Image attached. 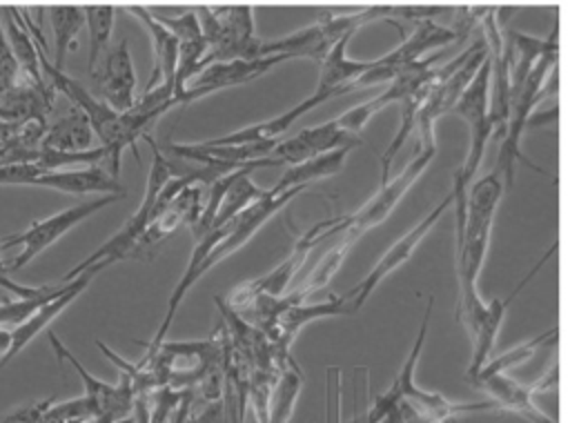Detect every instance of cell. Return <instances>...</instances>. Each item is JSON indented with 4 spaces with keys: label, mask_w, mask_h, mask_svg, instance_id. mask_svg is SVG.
<instances>
[{
    "label": "cell",
    "mask_w": 570,
    "mask_h": 423,
    "mask_svg": "<svg viewBox=\"0 0 570 423\" xmlns=\"http://www.w3.org/2000/svg\"><path fill=\"white\" fill-rule=\"evenodd\" d=\"M505 187L499 174L490 171L483 178L474 180L468 191L465 207V227L459 243H454V267H456V303L454 314L456 321L472 336L483 318L485 303L479 296L476 278L483 267L494 214Z\"/></svg>",
    "instance_id": "cell-1"
},
{
    "label": "cell",
    "mask_w": 570,
    "mask_h": 423,
    "mask_svg": "<svg viewBox=\"0 0 570 423\" xmlns=\"http://www.w3.org/2000/svg\"><path fill=\"white\" fill-rule=\"evenodd\" d=\"M432 307H434V296H428L425 312L414 338V345L401 365L399 374L394 376L392 385L379 394L370 407H367V421L379 423L383 416H387L392 410L401 407V414L405 423H452L461 414H474V412H497L494 401H472V403H456L445 399L439 392H430L416 385L414 372L423 352V343L428 336L430 318H432Z\"/></svg>",
    "instance_id": "cell-2"
},
{
    "label": "cell",
    "mask_w": 570,
    "mask_h": 423,
    "mask_svg": "<svg viewBox=\"0 0 570 423\" xmlns=\"http://www.w3.org/2000/svg\"><path fill=\"white\" fill-rule=\"evenodd\" d=\"M22 9V7H20ZM22 18L38 45L40 51V67L42 73L47 78V82L56 89V94H62L71 107H76L78 111H82L87 116V120L94 127V134L100 138V147L107 149V160H109V174L114 178H118L120 171V160H122V151L125 149H136V136L129 131V127L125 125L122 114L114 111L105 100H98L94 94H89L76 78L67 76L65 71L56 69L53 62H49L47 53H45V42H42V33H40V24H36L29 13L22 9Z\"/></svg>",
    "instance_id": "cell-3"
},
{
    "label": "cell",
    "mask_w": 570,
    "mask_h": 423,
    "mask_svg": "<svg viewBox=\"0 0 570 423\" xmlns=\"http://www.w3.org/2000/svg\"><path fill=\"white\" fill-rule=\"evenodd\" d=\"M254 169H258V167H245V169H240V171L234 176V180H232V185H229V189H227V194H225V198H223V205H220V209H218V216H216L214 225L209 227V232H205L203 236L196 238L194 252H191V256H189V260H187V267H185L183 276L178 278V283H176V287H174V292H171V296H169L167 312H165V316H163V321H160V325H158V329H156V336H154L149 343H145L147 347H158L160 343L167 341L169 325H171L176 312L180 309V303H183V298L187 296V292H189V289L196 285V281L203 276V265H205V260L209 258L212 249L225 238V234L229 232L234 218H236L245 207H249L254 200H258V198L265 194V189H261V187L254 185V180H252V171H254Z\"/></svg>",
    "instance_id": "cell-4"
},
{
    "label": "cell",
    "mask_w": 570,
    "mask_h": 423,
    "mask_svg": "<svg viewBox=\"0 0 570 423\" xmlns=\"http://www.w3.org/2000/svg\"><path fill=\"white\" fill-rule=\"evenodd\" d=\"M151 147V167L147 174V183H145V191L140 198L138 209L127 218V223L107 240L102 243L96 252H91L82 263H78L76 267H71L67 272V276L60 283H67L71 278H76L82 269L100 265L102 269L109 267L116 260H125L131 258L134 247L138 245V240L145 236V232L149 229V225L154 223V214H156V200L160 189L167 185V180L174 176V163L165 156V151H160V147L147 136L145 138Z\"/></svg>",
    "instance_id": "cell-5"
},
{
    "label": "cell",
    "mask_w": 570,
    "mask_h": 423,
    "mask_svg": "<svg viewBox=\"0 0 570 423\" xmlns=\"http://www.w3.org/2000/svg\"><path fill=\"white\" fill-rule=\"evenodd\" d=\"M194 11L207 42L200 71L216 62L261 58L263 40L256 33L249 4H198Z\"/></svg>",
    "instance_id": "cell-6"
},
{
    "label": "cell",
    "mask_w": 570,
    "mask_h": 423,
    "mask_svg": "<svg viewBox=\"0 0 570 423\" xmlns=\"http://www.w3.org/2000/svg\"><path fill=\"white\" fill-rule=\"evenodd\" d=\"M557 60H559V49L548 51L530 71V76L525 78V82L519 89H512V105H510V118H508V129L505 136L501 138L499 145V156H497V165H494V174L501 176L505 191L512 189L514 185V167L517 163H523L530 169H537L539 174H543V169L539 165H534L530 158L523 156L521 151V140L523 134L528 129V122L532 118V111L537 109V105L550 96V87H548V76L557 71Z\"/></svg>",
    "instance_id": "cell-7"
},
{
    "label": "cell",
    "mask_w": 570,
    "mask_h": 423,
    "mask_svg": "<svg viewBox=\"0 0 570 423\" xmlns=\"http://www.w3.org/2000/svg\"><path fill=\"white\" fill-rule=\"evenodd\" d=\"M434 154H436V147H416V154L412 156V160L405 165V169L399 176H394L385 185H381L379 191H374V196L363 207H358L354 214L338 216V220L334 225V238H341V240L354 245L367 229L383 223L392 214V209L399 205V200L405 196V191H410V187L419 180V176L432 163Z\"/></svg>",
    "instance_id": "cell-8"
},
{
    "label": "cell",
    "mask_w": 570,
    "mask_h": 423,
    "mask_svg": "<svg viewBox=\"0 0 570 423\" xmlns=\"http://www.w3.org/2000/svg\"><path fill=\"white\" fill-rule=\"evenodd\" d=\"M465 36L468 33H463L461 29L443 27V24H436L434 20L414 22L410 36H403V42L396 49H392L390 53L372 60L370 69L358 78L356 87H372V85H381V82H392L394 76L403 67L423 60L430 49L445 47L454 40H463Z\"/></svg>",
    "instance_id": "cell-9"
},
{
    "label": "cell",
    "mask_w": 570,
    "mask_h": 423,
    "mask_svg": "<svg viewBox=\"0 0 570 423\" xmlns=\"http://www.w3.org/2000/svg\"><path fill=\"white\" fill-rule=\"evenodd\" d=\"M131 16H136L149 38H151V51H154V71L145 85L142 96L138 98L145 107L163 109L171 105L174 89H176V69H178V40L176 36L149 11L145 4H129L127 7Z\"/></svg>",
    "instance_id": "cell-10"
},
{
    "label": "cell",
    "mask_w": 570,
    "mask_h": 423,
    "mask_svg": "<svg viewBox=\"0 0 570 423\" xmlns=\"http://www.w3.org/2000/svg\"><path fill=\"white\" fill-rule=\"evenodd\" d=\"M125 194H107V196H98L85 203H78L73 207H67L53 216H47L42 220L31 223L27 229L11 234L9 247L11 245H20V254L13 258V265L9 267V272H18L22 269L27 263H31L38 254H42L47 247H51L60 236H65L71 227H76L78 223H82L85 218H89L91 214L100 212L102 207L116 203L118 198H122Z\"/></svg>",
    "instance_id": "cell-11"
},
{
    "label": "cell",
    "mask_w": 570,
    "mask_h": 423,
    "mask_svg": "<svg viewBox=\"0 0 570 423\" xmlns=\"http://www.w3.org/2000/svg\"><path fill=\"white\" fill-rule=\"evenodd\" d=\"M450 205H454L452 191H450L434 209H430L414 227H410V229L374 263V267L367 272V276H365L363 281H358L350 292L343 294L350 314H356V312L365 305V301L370 298V294L376 289V285H379L385 276H390L394 269H399V267L414 254V249H416V247L421 245V240L434 229V225L441 220V216L445 214V209H448Z\"/></svg>",
    "instance_id": "cell-12"
},
{
    "label": "cell",
    "mask_w": 570,
    "mask_h": 423,
    "mask_svg": "<svg viewBox=\"0 0 570 423\" xmlns=\"http://www.w3.org/2000/svg\"><path fill=\"white\" fill-rule=\"evenodd\" d=\"M47 338H49V345H51L53 354H56L60 361H67V363L76 370V374L80 376L82 387H85L82 394L96 405V410L100 412V416H102L105 423H120V421H125V419H131L134 405H136V390L131 387L129 378L120 376L118 385L107 383V381L94 376V374L69 352V347L58 338V334L49 332Z\"/></svg>",
    "instance_id": "cell-13"
},
{
    "label": "cell",
    "mask_w": 570,
    "mask_h": 423,
    "mask_svg": "<svg viewBox=\"0 0 570 423\" xmlns=\"http://www.w3.org/2000/svg\"><path fill=\"white\" fill-rule=\"evenodd\" d=\"M361 142H363L361 136L345 131L334 118L323 125L307 127L292 138L278 140V145L272 151V158H276L278 163H287L292 167V165H301L305 160H312L316 156H323V154H330V151H336L343 147L354 149Z\"/></svg>",
    "instance_id": "cell-14"
},
{
    "label": "cell",
    "mask_w": 570,
    "mask_h": 423,
    "mask_svg": "<svg viewBox=\"0 0 570 423\" xmlns=\"http://www.w3.org/2000/svg\"><path fill=\"white\" fill-rule=\"evenodd\" d=\"M98 272H102L100 265H94V267L82 269L76 278L62 283V287L58 289V294L51 296L45 305H40L22 325H18L16 329H9V350H7V354L2 356L0 367H2L4 363H9V361H11L27 343H31L40 332H45V329L51 325V321H53L58 314H62V312L89 287L91 278H94Z\"/></svg>",
    "instance_id": "cell-15"
},
{
    "label": "cell",
    "mask_w": 570,
    "mask_h": 423,
    "mask_svg": "<svg viewBox=\"0 0 570 423\" xmlns=\"http://www.w3.org/2000/svg\"><path fill=\"white\" fill-rule=\"evenodd\" d=\"M554 252H557V240L552 243V247L546 249V254L537 260V265L519 281V285L508 296L492 298L490 303H485L483 318L479 321L476 332L470 336V341H472V356H470V365H468V372H465V381L476 376V372L490 361V354L494 350V343H497V336H499V329H501V323H503V316H505L508 307L521 294V289L541 272V267L554 256Z\"/></svg>",
    "instance_id": "cell-16"
},
{
    "label": "cell",
    "mask_w": 570,
    "mask_h": 423,
    "mask_svg": "<svg viewBox=\"0 0 570 423\" xmlns=\"http://www.w3.org/2000/svg\"><path fill=\"white\" fill-rule=\"evenodd\" d=\"M94 78L100 85L105 102L114 111L127 114L136 105V73L127 38H122L116 47L107 49Z\"/></svg>",
    "instance_id": "cell-17"
},
{
    "label": "cell",
    "mask_w": 570,
    "mask_h": 423,
    "mask_svg": "<svg viewBox=\"0 0 570 423\" xmlns=\"http://www.w3.org/2000/svg\"><path fill=\"white\" fill-rule=\"evenodd\" d=\"M285 56H265L256 60H232V62H216L209 65L205 71H200L187 89L198 91L203 98L212 96L220 89L236 87V85H247L256 80L258 76L267 73L272 67L285 62Z\"/></svg>",
    "instance_id": "cell-18"
},
{
    "label": "cell",
    "mask_w": 570,
    "mask_h": 423,
    "mask_svg": "<svg viewBox=\"0 0 570 423\" xmlns=\"http://www.w3.org/2000/svg\"><path fill=\"white\" fill-rule=\"evenodd\" d=\"M474 387L483 390L490 396V401H494L497 410H508L525 419L528 423H554V419H550L546 412H541L534 405V399H532L537 394L534 381L519 383L508 374H494L479 381Z\"/></svg>",
    "instance_id": "cell-19"
},
{
    "label": "cell",
    "mask_w": 570,
    "mask_h": 423,
    "mask_svg": "<svg viewBox=\"0 0 570 423\" xmlns=\"http://www.w3.org/2000/svg\"><path fill=\"white\" fill-rule=\"evenodd\" d=\"M334 98L332 94L327 91H318L314 89L305 100L296 102L294 107H289L287 111L278 114L276 118H269V120H263V122H256V125H249V127H243L238 131H232L223 138H218L220 142H234V145H247V142H278L283 140L281 136L294 125V120H298L301 116H305L307 111H312L314 107H318L321 102Z\"/></svg>",
    "instance_id": "cell-20"
},
{
    "label": "cell",
    "mask_w": 570,
    "mask_h": 423,
    "mask_svg": "<svg viewBox=\"0 0 570 423\" xmlns=\"http://www.w3.org/2000/svg\"><path fill=\"white\" fill-rule=\"evenodd\" d=\"M0 22L4 27L7 40L11 45V51H13V58L20 67V71L38 85H49L45 73H42V67H40L38 45H36L31 31H29L24 18H22V9L13 7V4H9V7L2 4L0 7Z\"/></svg>",
    "instance_id": "cell-21"
},
{
    "label": "cell",
    "mask_w": 570,
    "mask_h": 423,
    "mask_svg": "<svg viewBox=\"0 0 570 423\" xmlns=\"http://www.w3.org/2000/svg\"><path fill=\"white\" fill-rule=\"evenodd\" d=\"M38 187H47L53 191H67V194H125L118 178H114L109 171L100 169L98 165L89 167H71V169H56L47 171Z\"/></svg>",
    "instance_id": "cell-22"
},
{
    "label": "cell",
    "mask_w": 570,
    "mask_h": 423,
    "mask_svg": "<svg viewBox=\"0 0 570 423\" xmlns=\"http://www.w3.org/2000/svg\"><path fill=\"white\" fill-rule=\"evenodd\" d=\"M350 38H343L327 56L325 60L318 65V82L316 89L318 91H327L334 98L343 96L352 89H356L358 78L370 69L372 60H352L347 58L345 49H347Z\"/></svg>",
    "instance_id": "cell-23"
},
{
    "label": "cell",
    "mask_w": 570,
    "mask_h": 423,
    "mask_svg": "<svg viewBox=\"0 0 570 423\" xmlns=\"http://www.w3.org/2000/svg\"><path fill=\"white\" fill-rule=\"evenodd\" d=\"M503 38H505V47L510 49V56H512V89H519L525 82V78L534 69V65L548 51L559 49L557 27L548 38H534V36H528L517 29H505Z\"/></svg>",
    "instance_id": "cell-24"
},
{
    "label": "cell",
    "mask_w": 570,
    "mask_h": 423,
    "mask_svg": "<svg viewBox=\"0 0 570 423\" xmlns=\"http://www.w3.org/2000/svg\"><path fill=\"white\" fill-rule=\"evenodd\" d=\"M94 140V127L87 120L82 111L71 107L62 118L53 120L47 125L45 138H42V149L49 151H62V154H80L89 151Z\"/></svg>",
    "instance_id": "cell-25"
},
{
    "label": "cell",
    "mask_w": 570,
    "mask_h": 423,
    "mask_svg": "<svg viewBox=\"0 0 570 423\" xmlns=\"http://www.w3.org/2000/svg\"><path fill=\"white\" fill-rule=\"evenodd\" d=\"M53 29V67L65 71V60L71 49H78V33L85 24L82 4H47Z\"/></svg>",
    "instance_id": "cell-26"
},
{
    "label": "cell",
    "mask_w": 570,
    "mask_h": 423,
    "mask_svg": "<svg viewBox=\"0 0 570 423\" xmlns=\"http://www.w3.org/2000/svg\"><path fill=\"white\" fill-rule=\"evenodd\" d=\"M347 154H350V147H343V149L316 156L312 160H305L301 165H292V167L285 169V174L278 178V183H274L272 191L281 194V191H287L292 187H309L314 180L334 176V174L341 171Z\"/></svg>",
    "instance_id": "cell-27"
},
{
    "label": "cell",
    "mask_w": 570,
    "mask_h": 423,
    "mask_svg": "<svg viewBox=\"0 0 570 423\" xmlns=\"http://www.w3.org/2000/svg\"><path fill=\"white\" fill-rule=\"evenodd\" d=\"M557 341H559V327L554 325V327L546 329L543 334H537L534 338H528V341H523V343H519V345H514V347L501 352L499 356L490 358V361L476 372V376H472L468 383H470V385H476L479 381H483V378H488V376L508 374L512 367L525 363V361L532 358L539 350L550 347V345H554Z\"/></svg>",
    "instance_id": "cell-28"
},
{
    "label": "cell",
    "mask_w": 570,
    "mask_h": 423,
    "mask_svg": "<svg viewBox=\"0 0 570 423\" xmlns=\"http://www.w3.org/2000/svg\"><path fill=\"white\" fill-rule=\"evenodd\" d=\"M85 9V27L89 33V71L91 76L98 71V65L102 56L107 53V45L114 31V16L116 7L114 4H82Z\"/></svg>",
    "instance_id": "cell-29"
},
{
    "label": "cell",
    "mask_w": 570,
    "mask_h": 423,
    "mask_svg": "<svg viewBox=\"0 0 570 423\" xmlns=\"http://www.w3.org/2000/svg\"><path fill=\"white\" fill-rule=\"evenodd\" d=\"M303 387V374L296 365V361H285L278 367V378L272 392V401H269V421L267 423H287L292 412H294V403L301 394Z\"/></svg>",
    "instance_id": "cell-30"
},
{
    "label": "cell",
    "mask_w": 570,
    "mask_h": 423,
    "mask_svg": "<svg viewBox=\"0 0 570 423\" xmlns=\"http://www.w3.org/2000/svg\"><path fill=\"white\" fill-rule=\"evenodd\" d=\"M42 423H105L96 405L85 396H73L60 403H53L45 414Z\"/></svg>",
    "instance_id": "cell-31"
},
{
    "label": "cell",
    "mask_w": 570,
    "mask_h": 423,
    "mask_svg": "<svg viewBox=\"0 0 570 423\" xmlns=\"http://www.w3.org/2000/svg\"><path fill=\"white\" fill-rule=\"evenodd\" d=\"M53 403H56L53 396L24 403V405H20V407L7 412L4 416H0V423H42L45 414L49 412V407H51Z\"/></svg>",
    "instance_id": "cell-32"
},
{
    "label": "cell",
    "mask_w": 570,
    "mask_h": 423,
    "mask_svg": "<svg viewBox=\"0 0 570 423\" xmlns=\"http://www.w3.org/2000/svg\"><path fill=\"white\" fill-rule=\"evenodd\" d=\"M0 67L7 69L9 73H22L16 58H13V51H11V45L7 40V33H4V27L0 22Z\"/></svg>",
    "instance_id": "cell-33"
}]
</instances>
